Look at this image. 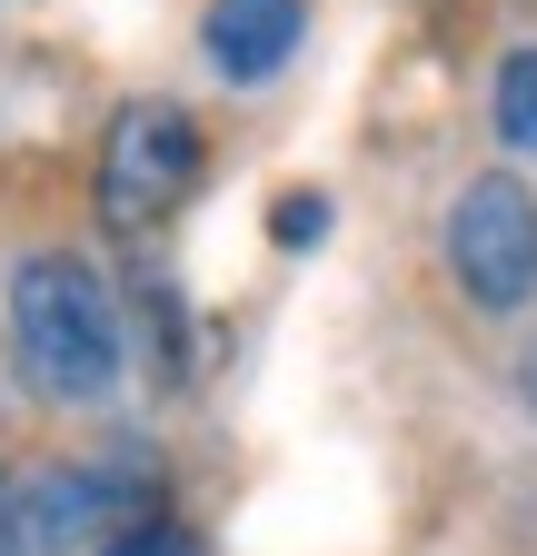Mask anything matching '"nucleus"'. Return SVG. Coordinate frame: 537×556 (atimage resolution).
Wrapping results in <instances>:
<instances>
[{"mask_svg": "<svg viewBox=\"0 0 537 556\" xmlns=\"http://www.w3.org/2000/svg\"><path fill=\"white\" fill-rule=\"evenodd\" d=\"M199 40H210L220 80H268V70H289V50L309 40V11L299 0H210Z\"/></svg>", "mask_w": 537, "mask_h": 556, "instance_id": "obj_4", "label": "nucleus"}, {"mask_svg": "<svg viewBox=\"0 0 537 556\" xmlns=\"http://www.w3.org/2000/svg\"><path fill=\"white\" fill-rule=\"evenodd\" d=\"M189 179H199V129L170 100H129L110 119V150H100V208L120 229H140L170 199H189Z\"/></svg>", "mask_w": 537, "mask_h": 556, "instance_id": "obj_3", "label": "nucleus"}, {"mask_svg": "<svg viewBox=\"0 0 537 556\" xmlns=\"http://www.w3.org/2000/svg\"><path fill=\"white\" fill-rule=\"evenodd\" d=\"M268 239H279V249H319L328 239V199L319 189H289L279 208H268Z\"/></svg>", "mask_w": 537, "mask_h": 556, "instance_id": "obj_7", "label": "nucleus"}, {"mask_svg": "<svg viewBox=\"0 0 537 556\" xmlns=\"http://www.w3.org/2000/svg\"><path fill=\"white\" fill-rule=\"evenodd\" d=\"M0 556H30V536H21V486H0Z\"/></svg>", "mask_w": 537, "mask_h": 556, "instance_id": "obj_9", "label": "nucleus"}, {"mask_svg": "<svg viewBox=\"0 0 537 556\" xmlns=\"http://www.w3.org/2000/svg\"><path fill=\"white\" fill-rule=\"evenodd\" d=\"M448 278L478 308H527L537 299V199L508 169H478L448 199Z\"/></svg>", "mask_w": 537, "mask_h": 556, "instance_id": "obj_2", "label": "nucleus"}, {"mask_svg": "<svg viewBox=\"0 0 537 556\" xmlns=\"http://www.w3.org/2000/svg\"><path fill=\"white\" fill-rule=\"evenodd\" d=\"M517 397L537 407V348H527V358H517Z\"/></svg>", "mask_w": 537, "mask_h": 556, "instance_id": "obj_10", "label": "nucleus"}, {"mask_svg": "<svg viewBox=\"0 0 537 556\" xmlns=\"http://www.w3.org/2000/svg\"><path fill=\"white\" fill-rule=\"evenodd\" d=\"M110 517H120V497H110L100 467H40V477L21 486V536H30V556H71V546L100 536Z\"/></svg>", "mask_w": 537, "mask_h": 556, "instance_id": "obj_5", "label": "nucleus"}, {"mask_svg": "<svg viewBox=\"0 0 537 556\" xmlns=\"http://www.w3.org/2000/svg\"><path fill=\"white\" fill-rule=\"evenodd\" d=\"M498 139H508L517 160H537V50H517L498 70Z\"/></svg>", "mask_w": 537, "mask_h": 556, "instance_id": "obj_6", "label": "nucleus"}, {"mask_svg": "<svg viewBox=\"0 0 537 556\" xmlns=\"http://www.w3.org/2000/svg\"><path fill=\"white\" fill-rule=\"evenodd\" d=\"M11 348H21V378L60 407H90L120 388V308H110V278L71 249H40L11 278Z\"/></svg>", "mask_w": 537, "mask_h": 556, "instance_id": "obj_1", "label": "nucleus"}, {"mask_svg": "<svg viewBox=\"0 0 537 556\" xmlns=\"http://www.w3.org/2000/svg\"><path fill=\"white\" fill-rule=\"evenodd\" d=\"M100 556H199V546H189V527H120Z\"/></svg>", "mask_w": 537, "mask_h": 556, "instance_id": "obj_8", "label": "nucleus"}]
</instances>
